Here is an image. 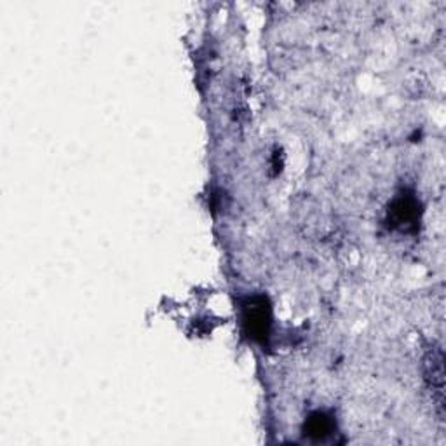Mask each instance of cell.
Here are the masks:
<instances>
[{"instance_id": "cell-2", "label": "cell", "mask_w": 446, "mask_h": 446, "mask_svg": "<svg viewBox=\"0 0 446 446\" xmlns=\"http://www.w3.org/2000/svg\"><path fill=\"white\" fill-rule=\"evenodd\" d=\"M394 216L396 225H410L417 220L419 211H417V201L412 198H399L396 199L391 209Z\"/></svg>"}, {"instance_id": "cell-3", "label": "cell", "mask_w": 446, "mask_h": 446, "mask_svg": "<svg viewBox=\"0 0 446 446\" xmlns=\"http://www.w3.org/2000/svg\"><path fill=\"white\" fill-rule=\"evenodd\" d=\"M332 427H333L332 420H329L326 415H322V413H315V415H312L307 422L309 434L315 438H325L326 434H329Z\"/></svg>"}, {"instance_id": "cell-1", "label": "cell", "mask_w": 446, "mask_h": 446, "mask_svg": "<svg viewBox=\"0 0 446 446\" xmlns=\"http://www.w3.org/2000/svg\"><path fill=\"white\" fill-rule=\"evenodd\" d=\"M244 322L251 336H255V339H263V336H267L270 325V314L269 307L265 305L263 298H256V300L249 302V305L246 307Z\"/></svg>"}]
</instances>
